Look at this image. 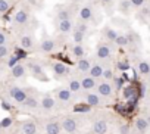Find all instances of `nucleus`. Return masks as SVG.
<instances>
[{
    "instance_id": "29",
    "label": "nucleus",
    "mask_w": 150,
    "mask_h": 134,
    "mask_svg": "<svg viewBox=\"0 0 150 134\" xmlns=\"http://www.w3.org/2000/svg\"><path fill=\"white\" fill-rule=\"evenodd\" d=\"M113 43L116 46H119V47H125V46L129 44V40H128V35L127 34H118V37L115 38Z\"/></svg>"
},
{
    "instance_id": "21",
    "label": "nucleus",
    "mask_w": 150,
    "mask_h": 134,
    "mask_svg": "<svg viewBox=\"0 0 150 134\" xmlns=\"http://www.w3.org/2000/svg\"><path fill=\"white\" fill-rule=\"evenodd\" d=\"M21 131H22V134H37L38 133V127H37V124L34 121L27 119V121H24L21 124Z\"/></svg>"
},
{
    "instance_id": "16",
    "label": "nucleus",
    "mask_w": 150,
    "mask_h": 134,
    "mask_svg": "<svg viewBox=\"0 0 150 134\" xmlns=\"http://www.w3.org/2000/svg\"><path fill=\"white\" fill-rule=\"evenodd\" d=\"M77 15H78V21H83V22H88L91 18H93V8L90 6V5H84V6H81L80 9H78V12H77Z\"/></svg>"
},
{
    "instance_id": "37",
    "label": "nucleus",
    "mask_w": 150,
    "mask_h": 134,
    "mask_svg": "<svg viewBox=\"0 0 150 134\" xmlns=\"http://www.w3.org/2000/svg\"><path fill=\"white\" fill-rule=\"evenodd\" d=\"M119 134H129V125L128 124H124L119 127Z\"/></svg>"
},
{
    "instance_id": "43",
    "label": "nucleus",
    "mask_w": 150,
    "mask_h": 134,
    "mask_svg": "<svg viewBox=\"0 0 150 134\" xmlns=\"http://www.w3.org/2000/svg\"><path fill=\"white\" fill-rule=\"evenodd\" d=\"M149 81H150V72H149Z\"/></svg>"
},
{
    "instance_id": "44",
    "label": "nucleus",
    "mask_w": 150,
    "mask_h": 134,
    "mask_svg": "<svg viewBox=\"0 0 150 134\" xmlns=\"http://www.w3.org/2000/svg\"><path fill=\"white\" fill-rule=\"evenodd\" d=\"M149 16H150V11H149Z\"/></svg>"
},
{
    "instance_id": "5",
    "label": "nucleus",
    "mask_w": 150,
    "mask_h": 134,
    "mask_svg": "<svg viewBox=\"0 0 150 134\" xmlns=\"http://www.w3.org/2000/svg\"><path fill=\"white\" fill-rule=\"evenodd\" d=\"M52 72H53L54 77H57V78H68L69 74H71V69H69V66L65 65L63 62L54 60V62L52 63Z\"/></svg>"
},
{
    "instance_id": "40",
    "label": "nucleus",
    "mask_w": 150,
    "mask_h": 134,
    "mask_svg": "<svg viewBox=\"0 0 150 134\" xmlns=\"http://www.w3.org/2000/svg\"><path fill=\"white\" fill-rule=\"evenodd\" d=\"M11 122H12V121H11V118H6V121H3V127H8Z\"/></svg>"
},
{
    "instance_id": "15",
    "label": "nucleus",
    "mask_w": 150,
    "mask_h": 134,
    "mask_svg": "<svg viewBox=\"0 0 150 134\" xmlns=\"http://www.w3.org/2000/svg\"><path fill=\"white\" fill-rule=\"evenodd\" d=\"M108 130H109V124H108V121L103 119V118L96 119V121L93 122V125H91V131H93L94 134H106Z\"/></svg>"
},
{
    "instance_id": "4",
    "label": "nucleus",
    "mask_w": 150,
    "mask_h": 134,
    "mask_svg": "<svg viewBox=\"0 0 150 134\" xmlns=\"http://www.w3.org/2000/svg\"><path fill=\"white\" fill-rule=\"evenodd\" d=\"M8 96H9V99H12L15 103L21 105V103L27 99L28 91H27L25 89L19 87V86H11V87L8 89Z\"/></svg>"
},
{
    "instance_id": "10",
    "label": "nucleus",
    "mask_w": 150,
    "mask_h": 134,
    "mask_svg": "<svg viewBox=\"0 0 150 134\" xmlns=\"http://www.w3.org/2000/svg\"><path fill=\"white\" fill-rule=\"evenodd\" d=\"M84 102L88 108H97V106H102L103 105V100H102V96H99L96 91H87L84 94Z\"/></svg>"
},
{
    "instance_id": "34",
    "label": "nucleus",
    "mask_w": 150,
    "mask_h": 134,
    "mask_svg": "<svg viewBox=\"0 0 150 134\" xmlns=\"http://www.w3.org/2000/svg\"><path fill=\"white\" fill-rule=\"evenodd\" d=\"M8 43H9V33L0 28V44H8Z\"/></svg>"
},
{
    "instance_id": "38",
    "label": "nucleus",
    "mask_w": 150,
    "mask_h": 134,
    "mask_svg": "<svg viewBox=\"0 0 150 134\" xmlns=\"http://www.w3.org/2000/svg\"><path fill=\"white\" fill-rule=\"evenodd\" d=\"M118 66H119L121 69H128V66H129V65H128V62L125 60V62H119V65H118Z\"/></svg>"
},
{
    "instance_id": "35",
    "label": "nucleus",
    "mask_w": 150,
    "mask_h": 134,
    "mask_svg": "<svg viewBox=\"0 0 150 134\" xmlns=\"http://www.w3.org/2000/svg\"><path fill=\"white\" fill-rule=\"evenodd\" d=\"M129 3L132 8H143L144 3H146V0H129Z\"/></svg>"
},
{
    "instance_id": "30",
    "label": "nucleus",
    "mask_w": 150,
    "mask_h": 134,
    "mask_svg": "<svg viewBox=\"0 0 150 134\" xmlns=\"http://www.w3.org/2000/svg\"><path fill=\"white\" fill-rule=\"evenodd\" d=\"M12 53V49L8 44H0V59H6Z\"/></svg>"
},
{
    "instance_id": "22",
    "label": "nucleus",
    "mask_w": 150,
    "mask_h": 134,
    "mask_svg": "<svg viewBox=\"0 0 150 134\" xmlns=\"http://www.w3.org/2000/svg\"><path fill=\"white\" fill-rule=\"evenodd\" d=\"M134 127H135V130L140 134H146L150 130V125H149V122H147V119L144 116H137L135 122H134Z\"/></svg>"
},
{
    "instance_id": "19",
    "label": "nucleus",
    "mask_w": 150,
    "mask_h": 134,
    "mask_svg": "<svg viewBox=\"0 0 150 134\" xmlns=\"http://www.w3.org/2000/svg\"><path fill=\"white\" fill-rule=\"evenodd\" d=\"M103 68H105V66L100 62H91V66L88 69V75L93 77L94 80H100L102 75H103Z\"/></svg>"
},
{
    "instance_id": "17",
    "label": "nucleus",
    "mask_w": 150,
    "mask_h": 134,
    "mask_svg": "<svg viewBox=\"0 0 150 134\" xmlns=\"http://www.w3.org/2000/svg\"><path fill=\"white\" fill-rule=\"evenodd\" d=\"M21 106H24V108H25V109H28V111H35V109H38V108H40V99H38L37 96H34V94H30V93H28L27 99L21 103Z\"/></svg>"
},
{
    "instance_id": "32",
    "label": "nucleus",
    "mask_w": 150,
    "mask_h": 134,
    "mask_svg": "<svg viewBox=\"0 0 150 134\" xmlns=\"http://www.w3.org/2000/svg\"><path fill=\"white\" fill-rule=\"evenodd\" d=\"M11 9V0H0V16Z\"/></svg>"
},
{
    "instance_id": "28",
    "label": "nucleus",
    "mask_w": 150,
    "mask_h": 134,
    "mask_svg": "<svg viewBox=\"0 0 150 134\" xmlns=\"http://www.w3.org/2000/svg\"><path fill=\"white\" fill-rule=\"evenodd\" d=\"M137 71L140 75H149L150 72V63L147 60H140L137 65Z\"/></svg>"
},
{
    "instance_id": "42",
    "label": "nucleus",
    "mask_w": 150,
    "mask_h": 134,
    "mask_svg": "<svg viewBox=\"0 0 150 134\" xmlns=\"http://www.w3.org/2000/svg\"><path fill=\"white\" fill-rule=\"evenodd\" d=\"M129 134H140V133H138V131H131Z\"/></svg>"
},
{
    "instance_id": "25",
    "label": "nucleus",
    "mask_w": 150,
    "mask_h": 134,
    "mask_svg": "<svg viewBox=\"0 0 150 134\" xmlns=\"http://www.w3.org/2000/svg\"><path fill=\"white\" fill-rule=\"evenodd\" d=\"M71 53H72V56H74L75 59H81V57H84V56H86V49H84L83 43H80V44L74 43L72 47H71Z\"/></svg>"
},
{
    "instance_id": "1",
    "label": "nucleus",
    "mask_w": 150,
    "mask_h": 134,
    "mask_svg": "<svg viewBox=\"0 0 150 134\" xmlns=\"http://www.w3.org/2000/svg\"><path fill=\"white\" fill-rule=\"evenodd\" d=\"M30 21H31V11L27 6H21L19 9H16L12 18L13 27H25L30 24Z\"/></svg>"
},
{
    "instance_id": "2",
    "label": "nucleus",
    "mask_w": 150,
    "mask_h": 134,
    "mask_svg": "<svg viewBox=\"0 0 150 134\" xmlns=\"http://www.w3.org/2000/svg\"><path fill=\"white\" fill-rule=\"evenodd\" d=\"M60 127H62V131H65L66 134H77L80 130V122L75 116L66 115L60 119Z\"/></svg>"
},
{
    "instance_id": "13",
    "label": "nucleus",
    "mask_w": 150,
    "mask_h": 134,
    "mask_svg": "<svg viewBox=\"0 0 150 134\" xmlns=\"http://www.w3.org/2000/svg\"><path fill=\"white\" fill-rule=\"evenodd\" d=\"M72 94H74V93H71L66 87H59V89L54 90V99H56L57 102H62V103L71 102L72 97H74Z\"/></svg>"
},
{
    "instance_id": "18",
    "label": "nucleus",
    "mask_w": 150,
    "mask_h": 134,
    "mask_svg": "<svg viewBox=\"0 0 150 134\" xmlns=\"http://www.w3.org/2000/svg\"><path fill=\"white\" fill-rule=\"evenodd\" d=\"M80 81H81V90H84V91H93L97 86V80H94L88 74H86L83 78H80Z\"/></svg>"
},
{
    "instance_id": "8",
    "label": "nucleus",
    "mask_w": 150,
    "mask_h": 134,
    "mask_svg": "<svg viewBox=\"0 0 150 134\" xmlns=\"http://www.w3.org/2000/svg\"><path fill=\"white\" fill-rule=\"evenodd\" d=\"M57 47H59V41L53 37H44L38 46V49L44 53H52V52L57 50Z\"/></svg>"
},
{
    "instance_id": "41",
    "label": "nucleus",
    "mask_w": 150,
    "mask_h": 134,
    "mask_svg": "<svg viewBox=\"0 0 150 134\" xmlns=\"http://www.w3.org/2000/svg\"><path fill=\"white\" fill-rule=\"evenodd\" d=\"M146 119H147V122H149V125H150V115H149V116H146Z\"/></svg>"
},
{
    "instance_id": "24",
    "label": "nucleus",
    "mask_w": 150,
    "mask_h": 134,
    "mask_svg": "<svg viewBox=\"0 0 150 134\" xmlns=\"http://www.w3.org/2000/svg\"><path fill=\"white\" fill-rule=\"evenodd\" d=\"M66 89L71 91V93H78L81 90V81L78 77H71L68 78L66 81Z\"/></svg>"
},
{
    "instance_id": "39",
    "label": "nucleus",
    "mask_w": 150,
    "mask_h": 134,
    "mask_svg": "<svg viewBox=\"0 0 150 134\" xmlns=\"http://www.w3.org/2000/svg\"><path fill=\"white\" fill-rule=\"evenodd\" d=\"M112 2H113V0H100V3H102V5H105V6L112 5Z\"/></svg>"
},
{
    "instance_id": "31",
    "label": "nucleus",
    "mask_w": 150,
    "mask_h": 134,
    "mask_svg": "<svg viewBox=\"0 0 150 134\" xmlns=\"http://www.w3.org/2000/svg\"><path fill=\"white\" fill-rule=\"evenodd\" d=\"M102 78H105L106 81H110L115 78V74H113V69L110 68V66H106V68H103V75Z\"/></svg>"
},
{
    "instance_id": "20",
    "label": "nucleus",
    "mask_w": 150,
    "mask_h": 134,
    "mask_svg": "<svg viewBox=\"0 0 150 134\" xmlns=\"http://www.w3.org/2000/svg\"><path fill=\"white\" fill-rule=\"evenodd\" d=\"M44 133L46 134H60L62 133L60 121H47L44 124Z\"/></svg>"
},
{
    "instance_id": "12",
    "label": "nucleus",
    "mask_w": 150,
    "mask_h": 134,
    "mask_svg": "<svg viewBox=\"0 0 150 134\" xmlns=\"http://www.w3.org/2000/svg\"><path fill=\"white\" fill-rule=\"evenodd\" d=\"M27 65L24 63V62H18V63H15L12 68H11V75H12V78H15V80H21V78H24L25 75H27Z\"/></svg>"
},
{
    "instance_id": "26",
    "label": "nucleus",
    "mask_w": 150,
    "mask_h": 134,
    "mask_svg": "<svg viewBox=\"0 0 150 134\" xmlns=\"http://www.w3.org/2000/svg\"><path fill=\"white\" fill-rule=\"evenodd\" d=\"M118 34H119V33H118L115 28H112V27H105V28H103V37H105V40L109 41V43H113L115 38L118 37Z\"/></svg>"
},
{
    "instance_id": "23",
    "label": "nucleus",
    "mask_w": 150,
    "mask_h": 134,
    "mask_svg": "<svg viewBox=\"0 0 150 134\" xmlns=\"http://www.w3.org/2000/svg\"><path fill=\"white\" fill-rule=\"evenodd\" d=\"M91 66V60L88 57H81V59H77V71L81 72V74H88V69Z\"/></svg>"
},
{
    "instance_id": "27",
    "label": "nucleus",
    "mask_w": 150,
    "mask_h": 134,
    "mask_svg": "<svg viewBox=\"0 0 150 134\" xmlns=\"http://www.w3.org/2000/svg\"><path fill=\"white\" fill-rule=\"evenodd\" d=\"M71 38H72V43L80 44V43H83V41H84L86 34H84V33H81V31H80V30H77V28H74V30L71 31Z\"/></svg>"
},
{
    "instance_id": "11",
    "label": "nucleus",
    "mask_w": 150,
    "mask_h": 134,
    "mask_svg": "<svg viewBox=\"0 0 150 134\" xmlns=\"http://www.w3.org/2000/svg\"><path fill=\"white\" fill-rule=\"evenodd\" d=\"M96 90H97L96 93L99 96H102V97H112V94H113V87H112L110 81H106V80L97 83Z\"/></svg>"
},
{
    "instance_id": "14",
    "label": "nucleus",
    "mask_w": 150,
    "mask_h": 134,
    "mask_svg": "<svg viewBox=\"0 0 150 134\" xmlns=\"http://www.w3.org/2000/svg\"><path fill=\"white\" fill-rule=\"evenodd\" d=\"M56 28H57V31H59L60 35H68V34H71V31L74 30V21H72V19L57 21Z\"/></svg>"
},
{
    "instance_id": "9",
    "label": "nucleus",
    "mask_w": 150,
    "mask_h": 134,
    "mask_svg": "<svg viewBox=\"0 0 150 134\" xmlns=\"http://www.w3.org/2000/svg\"><path fill=\"white\" fill-rule=\"evenodd\" d=\"M57 106V100L54 99V96L52 94H43L41 99H40V108L44 111V112H52L54 111Z\"/></svg>"
},
{
    "instance_id": "7",
    "label": "nucleus",
    "mask_w": 150,
    "mask_h": 134,
    "mask_svg": "<svg viewBox=\"0 0 150 134\" xmlns=\"http://www.w3.org/2000/svg\"><path fill=\"white\" fill-rule=\"evenodd\" d=\"M54 16L57 21H63V19H72L74 16V8L69 5H60L56 8L54 11Z\"/></svg>"
},
{
    "instance_id": "36",
    "label": "nucleus",
    "mask_w": 150,
    "mask_h": 134,
    "mask_svg": "<svg viewBox=\"0 0 150 134\" xmlns=\"http://www.w3.org/2000/svg\"><path fill=\"white\" fill-rule=\"evenodd\" d=\"M19 60H18V57L16 56H11V57H8V62H6V65L9 66V68H12V66L15 65V63H18Z\"/></svg>"
},
{
    "instance_id": "3",
    "label": "nucleus",
    "mask_w": 150,
    "mask_h": 134,
    "mask_svg": "<svg viewBox=\"0 0 150 134\" xmlns=\"http://www.w3.org/2000/svg\"><path fill=\"white\" fill-rule=\"evenodd\" d=\"M25 65H27V71H28L34 78H37V80H47L46 71H44V68H43L38 62H35V60H28Z\"/></svg>"
},
{
    "instance_id": "33",
    "label": "nucleus",
    "mask_w": 150,
    "mask_h": 134,
    "mask_svg": "<svg viewBox=\"0 0 150 134\" xmlns=\"http://www.w3.org/2000/svg\"><path fill=\"white\" fill-rule=\"evenodd\" d=\"M118 6H119V11L121 12H129V9L132 8L131 3H129V0H121Z\"/></svg>"
},
{
    "instance_id": "6",
    "label": "nucleus",
    "mask_w": 150,
    "mask_h": 134,
    "mask_svg": "<svg viewBox=\"0 0 150 134\" xmlns=\"http://www.w3.org/2000/svg\"><path fill=\"white\" fill-rule=\"evenodd\" d=\"M112 56V46L109 41H103V43H99L97 47H96V57L100 59V60H106Z\"/></svg>"
}]
</instances>
